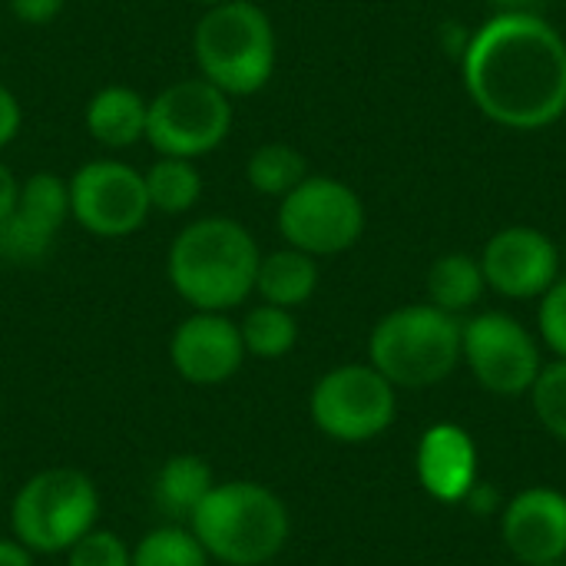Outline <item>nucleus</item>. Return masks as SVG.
<instances>
[{"label": "nucleus", "instance_id": "6ab92c4d", "mask_svg": "<svg viewBox=\"0 0 566 566\" xmlns=\"http://www.w3.org/2000/svg\"><path fill=\"white\" fill-rule=\"evenodd\" d=\"M212 464L199 454H172L156 474V501L166 514L189 521L216 488Z\"/></svg>", "mask_w": 566, "mask_h": 566}, {"label": "nucleus", "instance_id": "aec40b11", "mask_svg": "<svg viewBox=\"0 0 566 566\" xmlns=\"http://www.w3.org/2000/svg\"><path fill=\"white\" fill-rule=\"evenodd\" d=\"M484 289H488V279H484L481 259L474 255L451 252V255H441L428 269V302L448 315L471 312L484 298Z\"/></svg>", "mask_w": 566, "mask_h": 566}, {"label": "nucleus", "instance_id": "9b49d317", "mask_svg": "<svg viewBox=\"0 0 566 566\" xmlns=\"http://www.w3.org/2000/svg\"><path fill=\"white\" fill-rule=\"evenodd\" d=\"M66 186L70 219H76L90 235L99 239L133 235L153 212L143 172L119 159H93L80 166L66 179Z\"/></svg>", "mask_w": 566, "mask_h": 566}, {"label": "nucleus", "instance_id": "39448f33", "mask_svg": "<svg viewBox=\"0 0 566 566\" xmlns=\"http://www.w3.org/2000/svg\"><path fill=\"white\" fill-rule=\"evenodd\" d=\"M461 318L431 302L401 305L371 328L368 365H375L395 388H434L461 365Z\"/></svg>", "mask_w": 566, "mask_h": 566}, {"label": "nucleus", "instance_id": "1a4fd4ad", "mask_svg": "<svg viewBox=\"0 0 566 566\" xmlns=\"http://www.w3.org/2000/svg\"><path fill=\"white\" fill-rule=\"evenodd\" d=\"M279 232L292 249L315 259L342 255L365 232V202L335 176H305L279 199Z\"/></svg>", "mask_w": 566, "mask_h": 566}, {"label": "nucleus", "instance_id": "7c9ffc66", "mask_svg": "<svg viewBox=\"0 0 566 566\" xmlns=\"http://www.w3.org/2000/svg\"><path fill=\"white\" fill-rule=\"evenodd\" d=\"M17 192H20V182H17V176L0 163V219L13 209V202H17Z\"/></svg>", "mask_w": 566, "mask_h": 566}, {"label": "nucleus", "instance_id": "4be33fe9", "mask_svg": "<svg viewBox=\"0 0 566 566\" xmlns=\"http://www.w3.org/2000/svg\"><path fill=\"white\" fill-rule=\"evenodd\" d=\"M239 332H242V345H245V355L252 358H262V361H279L285 358L295 342H298V322L289 308H279V305H255L252 312H245V318L239 322Z\"/></svg>", "mask_w": 566, "mask_h": 566}, {"label": "nucleus", "instance_id": "4468645a", "mask_svg": "<svg viewBox=\"0 0 566 566\" xmlns=\"http://www.w3.org/2000/svg\"><path fill=\"white\" fill-rule=\"evenodd\" d=\"M169 361L189 385L212 388L239 375L245 345L239 325L226 312H192L169 338Z\"/></svg>", "mask_w": 566, "mask_h": 566}, {"label": "nucleus", "instance_id": "393cba45", "mask_svg": "<svg viewBox=\"0 0 566 566\" xmlns=\"http://www.w3.org/2000/svg\"><path fill=\"white\" fill-rule=\"evenodd\" d=\"M531 405L544 431L566 444V358H557L541 368L531 388Z\"/></svg>", "mask_w": 566, "mask_h": 566}, {"label": "nucleus", "instance_id": "f704fd0d", "mask_svg": "<svg viewBox=\"0 0 566 566\" xmlns=\"http://www.w3.org/2000/svg\"><path fill=\"white\" fill-rule=\"evenodd\" d=\"M560 259H564V262H566V245H564V255H560Z\"/></svg>", "mask_w": 566, "mask_h": 566}, {"label": "nucleus", "instance_id": "20e7f679", "mask_svg": "<svg viewBox=\"0 0 566 566\" xmlns=\"http://www.w3.org/2000/svg\"><path fill=\"white\" fill-rule=\"evenodd\" d=\"M192 50L199 76L229 96H252L265 90L279 60L272 17L252 0L209 7L196 23Z\"/></svg>", "mask_w": 566, "mask_h": 566}, {"label": "nucleus", "instance_id": "5701e85b", "mask_svg": "<svg viewBox=\"0 0 566 566\" xmlns=\"http://www.w3.org/2000/svg\"><path fill=\"white\" fill-rule=\"evenodd\" d=\"M305 176H308V163L289 143H265V146L252 149V156L245 163L249 186L259 196H272V199L289 196Z\"/></svg>", "mask_w": 566, "mask_h": 566}, {"label": "nucleus", "instance_id": "cd10ccee", "mask_svg": "<svg viewBox=\"0 0 566 566\" xmlns=\"http://www.w3.org/2000/svg\"><path fill=\"white\" fill-rule=\"evenodd\" d=\"M10 13L27 23V27H43L50 20H56L66 7V0H7Z\"/></svg>", "mask_w": 566, "mask_h": 566}, {"label": "nucleus", "instance_id": "a878e982", "mask_svg": "<svg viewBox=\"0 0 566 566\" xmlns=\"http://www.w3.org/2000/svg\"><path fill=\"white\" fill-rule=\"evenodd\" d=\"M66 566H133V547L113 531H90L70 551Z\"/></svg>", "mask_w": 566, "mask_h": 566}, {"label": "nucleus", "instance_id": "f8f14e48", "mask_svg": "<svg viewBox=\"0 0 566 566\" xmlns=\"http://www.w3.org/2000/svg\"><path fill=\"white\" fill-rule=\"evenodd\" d=\"M70 219V186L56 172H33L20 182L13 209L0 219V259L40 262Z\"/></svg>", "mask_w": 566, "mask_h": 566}, {"label": "nucleus", "instance_id": "c85d7f7f", "mask_svg": "<svg viewBox=\"0 0 566 566\" xmlns=\"http://www.w3.org/2000/svg\"><path fill=\"white\" fill-rule=\"evenodd\" d=\"M20 123H23V113H20V103L17 96L0 83V149L10 146L20 133Z\"/></svg>", "mask_w": 566, "mask_h": 566}, {"label": "nucleus", "instance_id": "423d86ee", "mask_svg": "<svg viewBox=\"0 0 566 566\" xmlns=\"http://www.w3.org/2000/svg\"><path fill=\"white\" fill-rule=\"evenodd\" d=\"M99 491L76 468L33 474L10 504V531L30 554H66L96 527Z\"/></svg>", "mask_w": 566, "mask_h": 566}, {"label": "nucleus", "instance_id": "f257e3e1", "mask_svg": "<svg viewBox=\"0 0 566 566\" xmlns=\"http://www.w3.org/2000/svg\"><path fill=\"white\" fill-rule=\"evenodd\" d=\"M464 90L497 126L534 133L566 113V40L527 10L494 13L464 50Z\"/></svg>", "mask_w": 566, "mask_h": 566}, {"label": "nucleus", "instance_id": "f03ea898", "mask_svg": "<svg viewBox=\"0 0 566 566\" xmlns=\"http://www.w3.org/2000/svg\"><path fill=\"white\" fill-rule=\"evenodd\" d=\"M259 262V242L242 222L206 216L172 239L166 272L176 295L196 312H232L255 292Z\"/></svg>", "mask_w": 566, "mask_h": 566}, {"label": "nucleus", "instance_id": "bb28decb", "mask_svg": "<svg viewBox=\"0 0 566 566\" xmlns=\"http://www.w3.org/2000/svg\"><path fill=\"white\" fill-rule=\"evenodd\" d=\"M537 332H541V342H544L557 358H566V279H557V282L541 295Z\"/></svg>", "mask_w": 566, "mask_h": 566}, {"label": "nucleus", "instance_id": "473e14b6", "mask_svg": "<svg viewBox=\"0 0 566 566\" xmlns=\"http://www.w3.org/2000/svg\"><path fill=\"white\" fill-rule=\"evenodd\" d=\"M541 566H566V560H560V564H541Z\"/></svg>", "mask_w": 566, "mask_h": 566}, {"label": "nucleus", "instance_id": "2eb2a0df", "mask_svg": "<svg viewBox=\"0 0 566 566\" xmlns=\"http://www.w3.org/2000/svg\"><path fill=\"white\" fill-rule=\"evenodd\" d=\"M501 541L521 566L566 560V494L537 484L514 494L501 511Z\"/></svg>", "mask_w": 566, "mask_h": 566}, {"label": "nucleus", "instance_id": "412c9836", "mask_svg": "<svg viewBox=\"0 0 566 566\" xmlns=\"http://www.w3.org/2000/svg\"><path fill=\"white\" fill-rule=\"evenodd\" d=\"M143 179H146L149 209L153 212H163V216H182L202 196V176H199V169H196L192 159L159 156L143 172Z\"/></svg>", "mask_w": 566, "mask_h": 566}, {"label": "nucleus", "instance_id": "ddd939ff", "mask_svg": "<svg viewBox=\"0 0 566 566\" xmlns=\"http://www.w3.org/2000/svg\"><path fill=\"white\" fill-rule=\"evenodd\" d=\"M488 289L504 298H541L560 279V252L554 239L534 226L501 229L481 252Z\"/></svg>", "mask_w": 566, "mask_h": 566}, {"label": "nucleus", "instance_id": "c756f323", "mask_svg": "<svg viewBox=\"0 0 566 566\" xmlns=\"http://www.w3.org/2000/svg\"><path fill=\"white\" fill-rule=\"evenodd\" d=\"M0 566H33V554L17 537H0Z\"/></svg>", "mask_w": 566, "mask_h": 566}, {"label": "nucleus", "instance_id": "dca6fc26", "mask_svg": "<svg viewBox=\"0 0 566 566\" xmlns=\"http://www.w3.org/2000/svg\"><path fill=\"white\" fill-rule=\"evenodd\" d=\"M418 484L438 504H464L478 484V448L474 438L451 421L431 424L415 454Z\"/></svg>", "mask_w": 566, "mask_h": 566}, {"label": "nucleus", "instance_id": "f3484780", "mask_svg": "<svg viewBox=\"0 0 566 566\" xmlns=\"http://www.w3.org/2000/svg\"><path fill=\"white\" fill-rule=\"evenodd\" d=\"M149 99L129 86H103L86 103V129L106 149H129L146 139Z\"/></svg>", "mask_w": 566, "mask_h": 566}, {"label": "nucleus", "instance_id": "6e6552de", "mask_svg": "<svg viewBox=\"0 0 566 566\" xmlns=\"http://www.w3.org/2000/svg\"><path fill=\"white\" fill-rule=\"evenodd\" d=\"M232 129V96L206 76L176 80L149 99L146 143L159 156L199 159L226 143Z\"/></svg>", "mask_w": 566, "mask_h": 566}, {"label": "nucleus", "instance_id": "b1692460", "mask_svg": "<svg viewBox=\"0 0 566 566\" xmlns=\"http://www.w3.org/2000/svg\"><path fill=\"white\" fill-rule=\"evenodd\" d=\"M209 554L192 527H156L133 547V566H209Z\"/></svg>", "mask_w": 566, "mask_h": 566}, {"label": "nucleus", "instance_id": "0eeeda50", "mask_svg": "<svg viewBox=\"0 0 566 566\" xmlns=\"http://www.w3.org/2000/svg\"><path fill=\"white\" fill-rule=\"evenodd\" d=\"M312 424L338 444H368L398 418V388L375 365H338L308 395Z\"/></svg>", "mask_w": 566, "mask_h": 566}, {"label": "nucleus", "instance_id": "72a5a7b5", "mask_svg": "<svg viewBox=\"0 0 566 566\" xmlns=\"http://www.w3.org/2000/svg\"><path fill=\"white\" fill-rule=\"evenodd\" d=\"M497 3H517V0H497Z\"/></svg>", "mask_w": 566, "mask_h": 566}, {"label": "nucleus", "instance_id": "7ed1b4c3", "mask_svg": "<svg viewBox=\"0 0 566 566\" xmlns=\"http://www.w3.org/2000/svg\"><path fill=\"white\" fill-rule=\"evenodd\" d=\"M192 534L212 560L226 566H262L275 560L292 534L285 501L259 481H226L189 517Z\"/></svg>", "mask_w": 566, "mask_h": 566}, {"label": "nucleus", "instance_id": "a211bd4d", "mask_svg": "<svg viewBox=\"0 0 566 566\" xmlns=\"http://www.w3.org/2000/svg\"><path fill=\"white\" fill-rule=\"evenodd\" d=\"M315 289H318L315 255L298 252L292 245L262 255L259 275H255V292L262 295V302L295 312L298 305H305L315 295Z\"/></svg>", "mask_w": 566, "mask_h": 566}, {"label": "nucleus", "instance_id": "2f4dec72", "mask_svg": "<svg viewBox=\"0 0 566 566\" xmlns=\"http://www.w3.org/2000/svg\"><path fill=\"white\" fill-rule=\"evenodd\" d=\"M196 3H202L209 10V7H219V3H229V0H196Z\"/></svg>", "mask_w": 566, "mask_h": 566}, {"label": "nucleus", "instance_id": "9d476101", "mask_svg": "<svg viewBox=\"0 0 566 566\" xmlns=\"http://www.w3.org/2000/svg\"><path fill=\"white\" fill-rule=\"evenodd\" d=\"M461 361L474 381L497 398L531 395L544 368L541 342L507 312H481L464 322Z\"/></svg>", "mask_w": 566, "mask_h": 566}]
</instances>
